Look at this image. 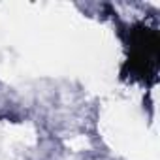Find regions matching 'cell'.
Listing matches in <instances>:
<instances>
[{"label": "cell", "mask_w": 160, "mask_h": 160, "mask_svg": "<svg viewBox=\"0 0 160 160\" xmlns=\"http://www.w3.org/2000/svg\"><path fill=\"white\" fill-rule=\"evenodd\" d=\"M124 40L126 58L121 66V77L126 81L152 85L158 79L160 38L158 30L145 23H136L121 34Z\"/></svg>", "instance_id": "6da1fadb"}]
</instances>
